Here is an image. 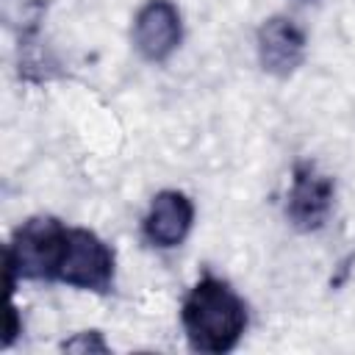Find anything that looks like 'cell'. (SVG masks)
Returning a JSON list of instances; mask_svg holds the SVG:
<instances>
[{
	"mask_svg": "<svg viewBox=\"0 0 355 355\" xmlns=\"http://www.w3.org/2000/svg\"><path fill=\"white\" fill-rule=\"evenodd\" d=\"M183 330L197 352H227L247 330L244 300L219 277H200L180 308Z\"/></svg>",
	"mask_w": 355,
	"mask_h": 355,
	"instance_id": "6da1fadb",
	"label": "cell"
},
{
	"mask_svg": "<svg viewBox=\"0 0 355 355\" xmlns=\"http://www.w3.org/2000/svg\"><path fill=\"white\" fill-rule=\"evenodd\" d=\"M67 225L53 216H33L22 227H17L14 239L6 247V277L14 291V280H55V269L61 261Z\"/></svg>",
	"mask_w": 355,
	"mask_h": 355,
	"instance_id": "7a4b0ae2",
	"label": "cell"
},
{
	"mask_svg": "<svg viewBox=\"0 0 355 355\" xmlns=\"http://www.w3.org/2000/svg\"><path fill=\"white\" fill-rule=\"evenodd\" d=\"M55 280L80 291H111L114 286V252L86 227H69L55 269Z\"/></svg>",
	"mask_w": 355,
	"mask_h": 355,
	"instance_id": "3957f363",
	"label": "cell"
},
{
	"mask_svg": "<svg viewBox=\"0 0 355 355\" xmlns=\"http://www.w3.org/2000/svg\"><path fill=\"white\" fill-rule=\"evenodd\" d=\"M333 200H336V183L330 175L319 172V166L311 161L294 166L291 189L286 200V216L297 230L313 233L324 227L333 211Z\"/></svg>",
	"mask_w": 355,
	"mask_h": 355,
	"instance_id": "277c9868",
	"label": "cell"
},
{
	"mask_svg": "<svg viewBox=\"0 0 355 355\" xmlns=\"http://www.w3.org/2000/svg\"><path fill=\"white\" fill-rule=\"evenodd\" d=\"M183 39L180 11L172 0H147L133 19V44L147 61H166Z\"/></svg>",
	"mask_w": 355,
	"mask_h": 355,
	"instance_id": "5b68a950",
	"label": "cell"
},
{
	"mask_svg": "<svg viewBox=\"0 0 355 355\" xmlns=\"http://www.w3.org/2000/svg\"><path fill=\"white\" fill-rule=\"evenodd\" d=\"M305 31L291 17H269L258 28V61L269 75H288L302 64Z\"/></svg>",
	"mask_w": 355,
	"mask_h": 355,
	"instance_id": "8992f818",
	"label": "cell"
},
{
	"mask_svg": "<svg viewBox=\"0 0 355 355\" xmlns=\"http://www.w3.org/2000/svg\"><path fill=\"white\" fill-rule=\"evenodd\" d=\"M191 222H194V205H191V200L183 191L166 189V191H158L153 197L141 230H144V239L153 247L169 250V247H178L189 236Z\"/></svg>",
	"mask_w": 355,
	"mask_h": 355,
	"instance_id": "52a82bcc",
	"label": "cell"
},
{
	"mask_svg": "<svg viewBox=\"0 0 355 355\" xmlns=\"http://www.w3.org/2000/svg\"><path fill=\"white\" fill-rule=\"evenodd\" d=\"M64 349H80V352H83V349H97V352H105L108 347L103 344L100 333H94V330H92V333H80L78 338L67 341V344H64Z\"/></svg>",
	"mask_w": 355,
	"mask_h": 355,
	"instance_id": "ba28073f",
	"label": "cell"
},
{
	"mask_svg": "<svg viewBox=\"0 0 355 355\" xmlns=\"http://www.w3.org/2000/svg\"><path fill=\"white\" fill-rule=\"evenodd\" d=\"M22 333L19 322H17V308H8V327H6V338H3V347H8L14 341V336Z\"/></svg>",
	"mask_w": 355,
	"mask_h": 355,
	"instance_id": "9c48e42d",
	"label": "cell"
}]
</instances>
